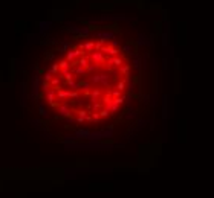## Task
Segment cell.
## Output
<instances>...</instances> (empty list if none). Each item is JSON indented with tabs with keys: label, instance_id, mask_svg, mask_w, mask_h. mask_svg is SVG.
I'll return each instance as SVG.
<instances>
[{
	"label": "cell",
	"instance_id": "1",
	"mask_svg": "<svg viewBox=\"0 0 214 198\" xmlns=\"http://www.w3.org/2000/svg\"><path fill=\"white\" fill-rule=\"evenodd\" d=\"M142 69L135 46L106 28L72 29L49 37L34 64L31 99L41 127L70 128L67 140L89 139V127L112 136L110 120L132 108Z\"/></svg>",
	"mask_w": 214,
	"mask_h": 198
}]
</instances>
